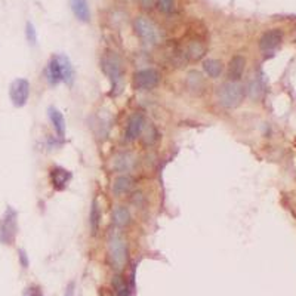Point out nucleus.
I'll return each instance as SVG.
<instances>
[{"label":"nucleus","instance_id":"1","mask_svg":"<svg viewBox=\"0 0 296 296\" xmlns=\"http://www.w3.org/2000/svg\"><path fill=\"white\" fill-rule=\"evenodd\" d=\"M101 70L110 80L113 92L115 93L122 92L125 80V67L122 63V58L113 50H107L101 58Z\"/></svg>","mask_w":296,"mask_h":296},{"label":"nucleus","instance_id":"2","mask_svg":"<svg viewBox=\"0 0 296 296\" xmlns=\"http://www.w3.org/2000/svg\"><path fill=\"white\" fill-rule=\"evenodd\" d=\"M107 253L114 268L122 270L128 261V243L120 231H111L107 239Z\"/></svg>","mask_w":296,"mask_h":296},{"label":"nucleus","instance_id":"3","mask_svg":"<svg viewBox=\"0 0 296 296\" xmlns=\"http://www.w3.org/2000/svg\"><path fill=\"white\" fill-rule=\"evenodd\" d=\"M216 99L224 108H237L245 99V86L239 82H225L216 91Z\"/></svg>","mask_w":296,"mask_h":296},{"label":"nucleus","instance_id":"4","mask_svg":"<svg viewBox=\"0 0 296 296\" xmlns=\"http://www.w3.org/2000/svg\"><path fill=\"white\" fill-rule=\"evenodd\" d=\"M18 232V213L11 206L5 210L0 218V243L12 245L17 239Z\"/></svg>","mask_w":296,"mask_h":296},{"label":"nucleus","instance_id":"5","mask_svg":"<svg viewBox=\"0 0 296 296\" xmlns=\"http://www.w3.org/2000/svg\"><path fill=\"white\" fill-rule=\"evenodd\" d=\"M134 28H135L137 36L142 40V43H145L148 46H154L160 42L159 27L150 18L142 17V15L137 17L134 20Z\"/></svg>","mask_w":296,"mask_h":296},{"label":"nucleus","instance_id":"6","mask_svg":"<svg viewBox=\"0 0 296 296\" xmlns=\"http://www.w3.org/2000/svg\"><path fill=\"white\" fill-rule=\"evenodd\" d=\"M160 83V73L156 68L138 70L132 77V85L137 91H153Z\"/></svg>","mask_w":296,"mask_h":296},{"label":"nucleus","instance_id":"7","mask_svg":"<svg viewBox=\"0 0 296 296\" xmlns=\"http://www.w3.org/2000/svg\"><path fill=\"white\" fill-rule=\"evenodd\" d=\"M30 92H31V85L27 79H23V77L15 79L9 86V98L12 105L17 108H23L28 102Z\"/></svg>","mask_w":296,"mask_h":296},{"label":"nucleus","instance_id":"8","mask_svg":"<svg viewBox=\"0 0 296 296\" xmlns=\"http://www.w3.org/2000/svg\"><path fill=\"white\" fill-rule=\"evenodd\" d=\"M49 181L55 191H63L71 181V172L63 166H52L49 169Z\"/></svg>","mask_w":296,"mask_h":296},{"label":"nucleus","instance_id":"9","mask_svg":"<svg viewBox=\"0 0 296 296\" xmlns=\"http://www.w3.org/2000/svg\"><path fill=\"white\" fill-rule=\"evenodd\" d=\"M246 58L243 55H234L227 67V77L229 82H240L246 70Z\"/></svg>","mask_w":296,"mask_h":296},{"label":"nucleus","instance_id":"10","mask_svg":"<svg viewBox=\"0 0 296 296\" xmlns=\"http://www.w3.org/2000/svg\"><path fill=\"white\" fill-rule=\"evenodd\" d=\"M144 126H145V118L141 113H135L129 117L128 120V125H126V132H125V138L126 141L132 142V141H137L142 131H144Z\"/></svg>","mask_w":296,"mask_h":296},{"label":"nucleus","instance_id":"11","mask_svg":"<svg viewBox=\"0 0 296 296\" xmlns=\"http://www.w3.org/2000/svg\"><path fill=\"white\" fill-rule=\"evenodd\" d=\"M135 187V180L131 175H118L111 184V191L115 197H125Z\"/></svg>","mask_w":296,"mask_h":296},{"label":"nucleus","instance_id":"12","mask_svg":"<svg viewBox=\"0 0 296 296\" xmlns=\"http://www.w3.org/2000/svg\"><path fill=\"white\" fill-rule=\"evenodd\" d=\"M281 40H283V31L280 28L268 30L259 39V49L262 52H271L278 47Z\"/></svg>","mask_w":296,"mask_h":296},{"label":"nucleus","instance_id":"13","mask_svg":"<svg viewBox=\"0 0 296 296\" xmlns=\"http://www.w3.org/2000/svg\"><path fill=\"white\" fill-rule=\"evenodd\" d=\"M45 76H46V80H47L49 86H52V88L58 86L59 83H63L61 66H59V61H58L56 55H52L50 59L47 61V66L45 68Z\"/></svg>","mask_w":296,"mask_h":296},{"label":"nucleus","instance_id":"14","mask_svg":"<svg viewBox=\"0 0 296 296\" xmlns=\"http://www.w3.org/2000/svg\"><path fill=\"white\" fill-rule=\"evenodd\" d=\"M47 117H49L50 125H52L55 134H56L59 138H64V137H66V128H67V125H66V118H64L63 113L59 111L56 107L50 105V107L47 108Z\"/></svg>","mask_w":296,"mask_h":296},{"label":"nucleus","instance_id":"15","mask_svg":"<svg viewBox=\"0 0 296 296\" xmlns=\"http://www.w3.org/2000/svg\"><path fill=\"white\" fill-rule=\"evenodd\" d=\"M70 8L77 21L83 24L91 21V8L88 0H70Z\"/></svg>","mask_w":296,"mask_h":296},{"label":"nucleus","instance_id":"16","mask_svg":"<svg viewBox=\"0 0 296 296\" xmlns=\"http://www.w3.org/2000/svg\"><path fill=\"white\" fill-rule=\"evenodd\" d=\"M59 66H61V73H63V83H66L67 86H73L74 79H76V73L73 68V64L70 61V58L63 55V53H56Z\"/></svg>","mask_w":296,"mask_h":296},{"label":"nucleus","instance_id":"17","mask_svg":"<svg viewBox=\"0 0 296 296\" xmlns=\"http://www.w3.org/2000/svg\"><path fill=\"white\" fill-rule=\"evenodd\" d=\"M113 224L118 228L122 229L125 227H128L131 224V212L126 206H114L113 209Z\"/></svg>","mask_w":296,"mask_h":296},{"label":"nucleus","instance_id":"18","mask_svg":"<svg viewBox=\"0 0 296 296\" xmlns=\"http://www.w3.org/2000/svg\"><path fill=\"white\" fill-rule=\"evenodd\" d=\"M206 45L202 42V40H190L187 43V49H185V56L190 58L191 61H199V59H202L205 55H206Z\"/></svg>","mask_w":296,"mask_h":296},{"label":"nucleus","instance_id":"19","mask_svg":"<svg viewBox=\"0 0 296 296\" xmlns=\"http://www.w3.org/2000/svg\"><path fill=\"white\" fill-rule=\"evenodd\" d=\"M203 71L206 73L207 77L218 79V77H221V74L224 71V64H222V61H219V59H216V58L205 59V61H203Z\"/></svg>","mask_w":296,"mask_h":296},{"label":"nucleus","instance_id":"20","mask_svg":"<svg viewBox=\"0 0 296 296\" xmlns=\"http://www.w3.org/2000/svg\"><path fill=\"white\" fill-rule=\"evenodd\" d=\"M134 157L129 153H120L114 159V169L118 172H129L134 167Z\"/></svg>","mask_w":296,"mask_h":296},{"label":"nucleus","instance_id":"21","mask_svg":"<svg viewBox=\"0 0 296 296\" xmlns=\"http://www.w3.org/2000/svg\"><path fill=\"white\" fill-rule=\"evenodd\" d=\"M101 207H99V203L98 200L95 199L91 205V212H89V225H91V229H92V234H96L99 231V225H101Z\"/></svg>","mask_w":296,"mask_h":296},{"label":"nucleus","instance_id":"22","mask_svg":"<svg viewBox=\"0 0 296 296\" xmlns=\"http://www.w3.org/2000/svg\"><path fill=\"white\" fill-rule=\"evenodd\" d=\"M111 284H113V287H114V290H115V293L118 296H129L131 295V290H129V286H128L125 277L118 275V274L114 275L113 280H111Z\"/></svg>","mask_w":296,"mask_h":296},{"label":"nucleus","instance_id":"23","mask_svg":"<svg viewBox=\"0 0 296 296\" xmlns=\"http://www.w3.org/2000/svg\"><path fill=\"white\" fill-rule=\"evenodd\" d=\"M187 85H188V89L200 92L205 88V79H203V76L200 73L190 71L188 76H187Z\"/></svg>","mask_w":296,"mask_h":296},{"label":"nucleus","instance_id":"24","mask_svg":"<svg viewBox=\"0 0 296 296\" xmlns=\"http://www.w3.org/2000/svg\"><path fill=\"white\" fill-rule=\"evenodd\" d=\"M25 39H27L28 45H31V46H34V45L37 43V33H36V28H34V25H33L30 21L25 24Z\"/></svg>","mask_w":296,"mask_h":296},{"label":"nucleus","instance_id":"25","mask_svg":"<svg viewBox=\"0 0 296 296\" xmlns=\"http://www.w3.org/2000/svg\"><path fill=\"white\" fill-rule=\"evenodd\" d=\"M157 8L163 14H170L175 9V0H157Z\"/></svg>","mask_w":296,"mask_h":296},{"label":"nucleus","instance_id":"26","mask_svg":"<svg viewBox=\"0 0 296 296\" xmlns=\"http://www.w3.org/2000/svg\"><path fill=\"white\" fill-rule=\"evenodd\" d=\"M23 296H45V295H43L42 287H39V286L33 284V286L25 287V290H24Z\"/></svg>","mask_w":296,"mask_h":296},{"label":"nucleus","instance_id":"27","mask_svg":"<svg viewBox=\"0 0 296 296\" xmlns=\"http://www.w3.org/2000/svg\"><path fill=\"white\" fill-rule=\"evenodd\" d=\"M138 2H139V5H141L142 9L151 11V9H154V6H156V3H157V0H138Z\"/></svg>","mask_w":296,"mask_h":296},{"label":"nucleus","instance_id":"28","mask_svg":"<svg viewBox=\"0 0 296 296\" xmlns=\"http://www.w3.org/2000/svg\"><path fill=\"white\" fill-rule=\"evenodd\" d=\"M18 258H20V262H21L23 268H28V256H27V253H25L24 249L18 250Z\"/></svg>","mask_w":296,"mask_h":296},{"label":"nucleus","instance_id":"29","mask_svg":"<svg viewBox=\"0 0 296 296\" xmlns=\"http://www.w3.org/2000/svg\"><path fill=\"white\" fill-rule=\"evenodd\" d=\"M64 296H74V281L68 283V286L66 287Z\"/></svg>","mask_w":296,"mask_h":296},{"label":"nucleus","instance_id":"30","mask_svg":"<svg viewBox=\"0 0 296 296\" xmlns=\"http://www.w3.org/2000/svg\"><path fill=\"white\" fill-rule=\"evenodd\" d=\"M126 2H131V0H126Z\"/></svg>","mask_w":296,"mask_h":296}]
</instances>
